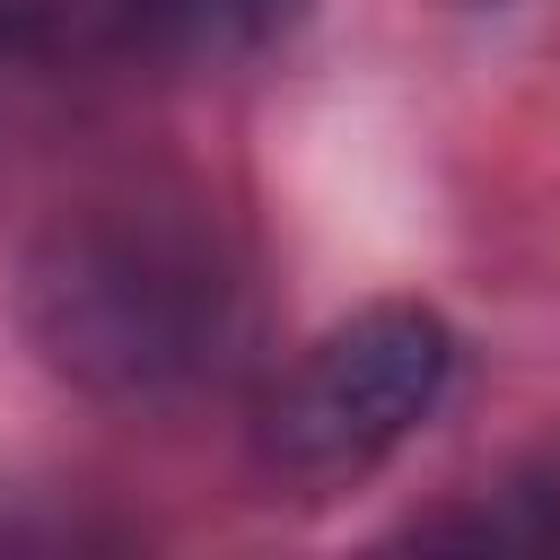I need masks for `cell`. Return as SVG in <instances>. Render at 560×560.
Listing matches in <instances>:
<instances>
[{
  "mask_svg": "<svg viewBox=\"0 0 560 560\" xmlns=\"http://www.w3.org/2000/svg\"><path fill=\"white\" fill-rule=\"evenodd\" d=\"M26 332L70 385L105 402H166L228 359L236 280L210 228L175 210H70L26 262Z\"/></svg>",
  "mask_w": 560,
  "mask_h": 560,
  "instance_id": "6da1fadb",
  "label": "cell"
},
{
  "mask_svg": "<svg viewBox=\"0 0 560 560\" xmlns=\"http://www.w3.org/2000/svg\"><path fill=\"white\" fill-rule=\"evenodd\" d=\"M455 376V332L446 315L411 306V298H385V306H359L350 324H332L298 368L289 385L271 394V464L289 481H350L368 464H385L446 394Z\"/></svg>",
  "mask_w": 560,
  "mask_h": 560,
  "instance_id": "7a4b0ae2",
  "label": "cell"
},
{
  "mask_svg": "<svg viewBox=\"0 0 560 560\" xmlns=\"http://www.w3.org/2000/svg\"><path fill=\"white\" fill-rule=\"evenodd\" d=\"M140 18L158 44H175L192 61H245V52L280 44L306 18V0H140Z\"/></svg>",
  "mask_w": 560,
  "mask_h": 560,
  "instance_id": "3957f363",
  "label": "cell"
}]
</instances>
